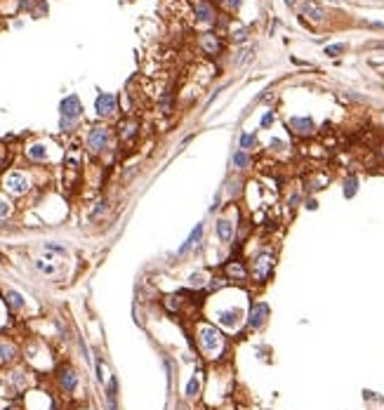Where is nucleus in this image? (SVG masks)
<instances>
[{
  "mask_svg": "<svg viewBox=\"0 0 384 410\" xmlns=\"http://www.w3.org/2000/svg\"><path fill=\"white\" fill-rule=\"evenodd\" d=\"M196 339H198L200 351H203V354H208V356H215L217 351L222 349V344H224V335L219 333L215 325H208V323L198 325V330H196Z\"/></svg>",
  "mask_w": 384,
  "mask_h": 410,
  "instance_id": "obj_1",
  "label": "nucleus"
},
{
  "mask_svg": "<svg viewBox=\"0 0 384 410\" xmlns=\"http://www.w3.org/2000/svg\"><path fill=\"white\" fill-rule=\"evenodd\" d=\"M274 267H276V259L271 257L269 252H262L250 262V276L255 283H266L274 273Z\"/></svg>",
  "mask_w": 384,
  "mask_h": 410,
  "instance_id": "obj_2",
  "label": "nucleus"
},
{
  "mask_svg": "<svg viewBox=\"0 0 384 410\" xmlns=\"http://www.w3.org/2000/svg\"><path fill=\"white\" fill-rule=\"evenodd\" d=\"M2 186H5L12 196H24V194L31 189V182H29V177H26L24 172L12 170V172H7V175L2 177Z\"/></svg>",
  "mask_w": 384,
  "mask_h": 410,
  "instance_id": "obj_3",
  "label": "nucleus"
},
{
  "mask_svg": "<svg viewBox=\"0 0 384 410\" xmlns=\"http://www.w3.org/2000/svg\"><path fill=\"white\" fill-rule=\"evenodd\" d=\"M243 311L238 309V306H231V309H219L215 314V321L222 325V328H227V330H236L241 323H243Z\"/></svg>",
  "mask_w": 384,
  "mask_h": 410,
  "instance_id": "obj_4",
  "label": "nucleus"
},
{
  "mask_svg": "<svg viewBox=\"0 0 384 410\" xmlns=\"http://www.w3.org/2000/svg\"><path fill=\"white\" fill-rule=\"evenodd\" d=\"M290 125V132L297 137H314L316 135V123L311 121L309 116H295L288 121Z\"/></svg>",
  "mask_w": 384,
  "mask_h": 410,
  "instance_id": "obj_5",
  "label": "nucleus"
},
{
  "mask_svg": "<svg viewBox=\"0 0 384 410\" xmlns=\"http://www.w3.org/2000/svg\"><path fill=\"white\" fill-rule=\"evenodd\" d=\"M203 233H205V222H198L196 227H193V231L189 233V238H186L184 243L179 245V250H177V257H186L193 248H198L200 241H203Z\"/></svg>",
  "mask_w": 384,
  "mask_h": 410,
  "instance_id": "obj_6",
  "label": "nucleus"
},
{
  "mask_svg": "<svg viewBox=\"0 0 384 410\" xmlns=\"http://www.w3.org/2000/svg\"><path fill=\"white\" fill-rule=\"evenodd\" d=\"M108 137H111V132H108L106 127H92L90 135H87V146H90V151L92 153L104 151V149L108 146Z\"/></svg>",
  "mask_w": 384,
  "mask_h": 410,
  "instance_id": "obj_7",
  "label": "nucleus"
},
{
  "mask_svg": "<svg viewBox=\"0 0 384 410\" xmlns=\"http://www.w3.org/2000/svg\"><path fill=\"white\" fill-rule=\"evenodd\" d=\"M59 111H62V118H66V121H78V118H80V113H83L80 99H78L76 94L64 97L62 104H59Z\"/></svg>",
  "mask_w": 384,
  "mask_h": 410,
  "instance_id": "obj_8",
  "label": "nucleus"
},
{
  "mask_svg": "<svg viewBox=\"0 0 384 410\" xmlns=\"http://www.w3.org/2000/svg\"><path fill=\"white\" fill-rule=\"evenodd\" d=\"M266 319H269V306L264 302H257L252 306L250 316H247V328H250V330H260L262 325L266 323Z\"/></svg>",
  "mask_w": 384,
  "mask_h": 410,
  "instance_id": "obj_9",
  "label": "nucleus"
},
{
  "mask_svg": "<svg viewBox=\"0 0 384 410\" xmlns=\"http://www.w3.org/2000/svg\"><path fill=\"white\" fill-rule=\"evenodd\" d=\"M215 233L217 238H219V243H231L233 241V236H236V227H233V222H231L229 217H219L215 224Z\"/></svg>",
  "mask_w": 384,
  "mask_h": 410,
  "instance_id": "obj_10",
  "label": "nucleus"
},
{
  "mask_svg": "<svg viewBox=\"0 0 384 410\" xmlns=\"http://www.w3.org/2000/svg\"><path fill=\"white\" fill-rule=\"evenodd\" d=\"M224 276H227V281L245 283L247 276H250V271L243 267V262H227V267H224Z\"/></svg>",
  "mask_w": 384,
  "mask_h": 410,
  "instance_id": "obj_11",
  "label": "nucleus"
},
{
  "mask_svg": "<svg viewBox=\"0 0 384 410\" xmlns=\"http://www.w3.org/2000/svg\"><path fill=\"white\" fill-rule=\"evenodd\" d=\"M94 108H97L99 116H111V113H116V97L102 92V94L97 97V102H94Z\"/></svg>",
  "mask_w": 384,
  "mask_h": 410,
  "instance_id": "obj_12",
  "label": "nucleus"
},
{
  "mask_svg": "<svg viewBox=\"0 0 384 410\" xmlns=\"http://www.w3.org/2000/svg\"><path fill=\"white\" fill-rule=\"evenodd\" d=\"M231 165L236 172H247L250 165H252V158H250V153L243 151V149H236L233 156H231Z\"/></svg>",
  "mask_w": 384,
  "mask_h": 410,
  "instance_id": "obj_13",
  "label": "nucleus"
},
{
  "mask_svg": "<svg viewBox=\"0 0 384 410\" xmlns=\"http://www.w3.org/2000/svg\"><path fill=\"white\" fill-rule=\"evenodd\" d=\"M302 15L311 19V21H323L325 19V12H323V7L318 2H314V0H307L304 5H302Z\"/></svg>",
  "mask_w": 384,
  "mask_h": 410,
  "instance_id": "obj_14",
  "label": "nucleus"
},
{
  "mask_svg": "<svg viewBox=\"0 0 384 410\" xmlns=\"http://www.w3.org/2000/svg\"><path fill=\"white\" fill-rule=\"evenodd\" d=\"M26 156H29V160H33V163H45L47 158H50V151H47L45 144H31V146L26 149Z\"/></svg>",
  "mask_w": 384,
  "mask_h": 410,
  "instance_id": "obj_15",
  "label": "nucleus"
},
{
  "mask_svg": "<svg viewBox=\"0 0 384 410\" xmlns=\"http://www.w3.org/2000/svg\"><path fill=\"white\" fill-rule=\"evenodd\" d=\"M59 382H62V389L66 394H73L78 387V375L73 370H62V375H59Z\"/></svg>",
  "mask_w": 384,
  "mask_h": 410,
  "instance_id": "obj_16",
  "label": "nucleus"
},
{
  "mask_svg": "<svg viewBox=\"0 0 384 410\" xmlns=\"http://www.w3.org/2000/svg\"><path fill=\"white\" fill-rule=\"evenodd\" d=\"M208 281H210L208 273L198 269V271H193L189 278H186V285H189L191 290H200V288H208Z\"/></svg>",
  "mask_w": 384,
  "mask_h": 410,
  "instance_id": "obj_17",
  "label": "nucleus"
},
{
  "mask_svg": "<svg viewBox=\"0 0 384 410\" xmlns=\"http://www.w3.org/2000/svg\"><path fill=\"white\" fill-rule=\"evenodd\" d=\"M196 15H198V19H200V21H205V24L215 21V10H212V5H210V2H205V0H200V2H198Z\"/></svg>",
  "mask_w": 384,
  "mask_h": 410,
  "instance_id": "obj_18",
  "label": "nucleus"
},
{
  "mask_svg": "<svg viewBox=\"0 0 384 410\" xmlns=\"http://www.w3.org/2000/svg\"><path fill=\"white\" fill-rule=\"evenodd\" d=\"M200 47H203L208 54H217V52H219V40H217V36H212V33L200 36Z\"/></svg>",
  "mask_w": 384,
  "mask_h": 410,
  "instance_id": "obj_19",
  "label": "nucleus"
},
{
  "mask_svg": "<svg viewBox=\"0 0 384 410\" xmlns=\"http://www.w3.org/2000/svg\"><path fill=\"white\" fill-rule=\"evenodd\" d=\"M17 358V347L10 342H0V363H12Z\"/></svg>",
  "mask_w": 384,
  "mask_h": 410,
  "instance_id": "obj_20",
  "label": "nucleus"
},
{
  "mask_svg": "<svg viewBox=\"0 0 384 410\" xmlns=\"http://www.w3.org/2000/svg\"><path fill=\"white\" fill-rule=\"evenodd\" d=\"M238 149H243V151L257 149V135H252V132H241V137H238Z\"/></svg>",
  "mask_w": 384,
  "mask_h": 410,
  "instance_id": "obj_21",
  "label": "nucleus"
},
{
  "mask_svg": "<svg viewBox=\"0 0 384 410\" xmlns=\"http://www.w3.org/2000/svg\"><path fill=\"white\" fill-rule=\"evenodd\" d=\"M342 194L344 198H353L358 194V177H347L344 184H342Z\"/></svg>",
  "mask_w": 384,
  "mask_h": 410,
  "instance_id": "obj_22",
  "label": "nucleus"
},
{
  "mask_svg": "<svg viewBox=\"0 0 384 410\" xmlns=\"http://www.w3.org/2000/svg\"><path fill=\"white\" fill-rule=\"evenodd\" d=\"M163 304H165V309H168V311H172V314H175V311H179V309H182V304H184V300H182V292H179V295H168V297L163 300Z\"/></svg>",
  "mask_w": 384,
  "mask_h": 410,
  "instance_id": "obj_23",
  "label": "nucleus"
},
{
  "mask_svg": "<svg viewBox=\"0 0 384 410\" xmlns=\"http://www.w3.org/2000/svg\"><path fill=\"white\" fill-rule=\"evenodd\" d=\"M5 300H7V304H10L12 309H21V306H24V297H21L17 290H7V292H5Z\"/></svg>",
  "mask_w": 384,
  "mask_h": 410,
  "instance_id": "obj_24",
  "label": "nucleus"
},
{
  "mask_svg": "<svg viewBox=\"0 0 384 410\" xmlns=\"http://www.w3.org/2000/svg\"><path fill=\"white\" fill-rule=\"evenodd\" d=\"M198 392H200V380H198V375H193V377L189 380V384H186V396H189V398H196Z\"/></svg>",
  "mask_w": 384,
  "mask_h": 410,
  "instance_id": "obj_25",
  "label": "nucleus"
},
{
  "mask_svg": "<svg viewBox=\"0 0 384 410\" xmlns=\"http://www.w3.org/2000/svg\"><path fill=\"white\" fill-rule=\"evenodd\" d=\"M35 269H38V271H43V273H47V276L57 273V267H54V264H47L45 259H35Z\"/></svg>",
  "mask_w": 384,
  "mask_h": 410,
  "instance_id": "obj_26",
  "label": "nucleus"
},
{
  "mask_svg": "<svg viewBox=\"0 0 384 410\" xmlns=\"http://www.w3.org/2000/svg\"><path fill=\"white\" fill-rule=\"evenodd\" d=\"M224 285H227V276H212V278L208 281V290H210V292L217 288H224Z\"/></svg>",
  "mask_w": 384,
  "mask_h": 410,
  "instance_id": "obj_27",
  "label": "nucleus"
},
{
  "mask_svg": "<svg viewBox=\"0 0 384 410\" xmlns=\"http://www.w3.org/2000/svg\"><path fill=\"white\" fill-rule=\"evenodd\" d=\"M241 189H243V179L236 177V179H231L229 182V189H227V191H229L231 198H236V194H241Z\"/></svg>",
  "mask_w": 384,
  "mask_h": 410,
  "instance_id": "obj_28",
  "label": "nucleus"
},
{
  "mask_svg": "<svg viewBox=\"0 0 384 410\" xmlns=\"http://www.w3.org/2000/svg\"><path fill=\"white\" fill-rule=\"evenodd\" d=\"M285 149H288V144H285L283 139H271V142H269V151L280 153V151H285Z\"/></svg>",
  "mask_w": 384,
  "mask_h": 410,
  "instance_id": "obj_29",
  "label": "nucleus"
},
{
  "mask_svg": "<svg viewBox=\"0 0 384 410\" xmlns=\"http://www.w3.org/2000/svg\"><path fill=\"white\" fill-rule=\"evenodd\" d=\"M135 130H137V123H123V125H121V135L123 137H127V139H130V137L135 135Z\"/></svg>",
  "mask_w": 384,
  "mask_h": 410,
  "instance_id": "obj_30",
  "label": "nucleus"
},
{
  "mask_svg": "<svg viewBox=\"0 0 384 410\" xmlns=\"http://www.w3.org/2000/svg\"><path fill=\"white\" fill-rule=\"evenodd\" d=\"M347 50V45H342V43H337V45H328L325 47V54L328 57H337V54H342Z\"/></svg>",
  "mask_w": 384,
  "mask_h": 410,
  "instance_id": "obj_31",
  "label": "nucleus"
},
{
  "mask_svg": "<svg viewBox=\"0 0 384 410\" xmlns=\"http://www.w3.org/2000/svg\"><path fill=\"white\" fill-rule=\"evenodd\" d=\"M10 213H12V205H10V200L0 198V219H2V217H7Z\"/></svg>",
  "mask_w": 384,
  "mask_h": 410,
  "instance_id": "obj_32",
  "label": "nucleus"
},
{
  "mask_svg": "<svg viewBox=\"0 0 384 410\" xmlns=\"http://www.w3.org/2000/svg\"><path fill=\"white\" fill-rule=\"evenodd\" d=\"M231 38H233L236 43H243V40L247 38V31L243 29V26H241V29H236V31H233V36H231Z\"/></svg>",
  "mask_w": 384,
  "mask_h": 410,
  "instance_id": "obj_33",
  "label": "nucleus"
},
{
  "mask_svg": "<svg viewBox=\"0 0 384 410\" xmlns=\"http://www.w3.org/2000/svg\"><path fill=\"white\" fill-rule=\"evenodd\" d=\"M45 250H52V252H59V255H66V248L57 243H45Z\"/></svg>",
  "mask_w": 384,
  "mask_h": 410,
  "instance_id": "obj_34",
  "label": "nucleus"
},
{
  "mask_svg": "<svg viewBox=\"0 0 384 410\" xmlns=\"http://www.w3.org/2000/svg\"><path fill=\"white\" fill-rule=\"evenodd\" d=\"M59 127H62L64 132H69V130L76 127V121H66V118H62V121H59Z\"/></svg>",
  "mask_w": 384,
  "mask_h": 410,
  "instance_id": "obj_35",
  "label": "nucleus"
},
{
  "mask_svg": "<svg viewBox=\"0 0 384 410\" xmlns=\"http://www.w3.org/2000/svg\"><path fill=\"white\" fill-rule=\"evenodd\" d=\"M274 123V111H269V113H264V118H262V127H269Z\"/></svg>",
  "mask_w": 384,
  "mask_h": 410,
  "instance_id": "obj_36",
  "label": "nucleus"
},
{
  "mask_svg": "<svg viewBox=\"0 0 384 410\" xmlns=\"http://www.w3.org/2000/svg\"><path fill=\"white\" fill-rule=\"evenodd\" d=\"M104 210H106V203L102 200V203H97V208L92 210V217H97V214H99V213H104Z\"/></svg>",
  "mask_w": 384,
  "mask_h": 410,
  "instance_id": "obj_37",
  "label": "nucleus"
},
{
  "mask_svg": "<svg viewBox=\"0 0 384 410\" xmlns=\"http://www.w3.org/2000/svg\"><path fill=\"white\" fill-rule=\"evenodd\" d=\"M219 205H222V194H217V196H215V203L210 205V213H215V210L219 208Z\"/></svg>",
  "mask_w": 384,
  "mask_h": 410,
  "instance_id": "obj_38",
  "label": "nucleus"
},
{
  "mask_svg": "<svg viewBox=\"0 0 384 410\" xmlns=\"http://www.w3.org/2000/svg\"><path fill=\"white\" fill-rule=\"evenodd\" d=\"M97 377H99V382H104V365H102V361H97Z\"/></svg>",
  "mask_w": 384,
  "mask_h": 410,
  "instance_id": "obj_39",
  "label": "nucleus"
},
{
  "mask_svg": "<svg viewBox=\"0 0 384 410\" xmlns=\"http://www.w3.org/2000/svg\"><path fill=\"white\" fill-rule=\"evenodd\" d=\"M227 5H229L231 10H238V7H241V0H227Z\"/></svg>",
  "mask_w": 384,
  "mask_h": 410,
  "instance_id": "obj_40",
  "label": "nucleus"
},
{
  "mask_svg": "<svg viewBox=\"0 0 384 410\" xmlns=\"http://www.w3.org/2000/svg\"><path fill=\"white\" fill-rule=\"evenodd\" d=\"M307 210H316V200H307Z\"/></svg>",
  "mask_w": 384,
  "mask_h": 410,
  "instance_id": "obj_41",
  "label": "nucleus"
},
{
  "mask_svg": "<svg viewBox=\"0 0 384 410\" xmlns=\"http://www.w3.org/2000/svg\"><path fill=\"white\" fill-rule=\"evenodd\" d=\"M285 5H288V7H295V5H297V0H285Z\"/></svg>",
  "mask_w": 384,
  "mask_h": 410,
  "instance_id": "obj_42",
  "label": "nucleus"
},
{
  "mask_svg": "<svg viewBox=\"0 0 384 410\" xmlns=\"http://www.w3.org/2000/svg\"><path fill=\"white\" fill-rule=\"evenodd\" d=\"M380 156H382V158H384V144H382V146H380Z\"/></svg>",
  "mask_w": 384,
  "mask_h": 410,
  "instance_id": "obj_43",
  "label": "nucleus"
},
{
  "mask_svg": "<svg viewBox=\"0 0 384 410\" xmlns=\"http://www.w3.org/2000/svg\"><path fill=\"white\" fill-rule=\"evenodd\" d=\"M177 410H186V408H182V406H179V408H177Z\"/></svg>",
  "mask_w": 384,
  "mask_h": 410,
  "instance_id": "obj_44",
  "label": "nucleus"
},
{
  "mask_svg": "<svg viewBox=\"0 0 384 410\" xmlns=\"http://www.w3.org/2000/svg\"><path fill=\"white\" fill-rule=\"evenodd\" d=\"M196 410H203V408H196Z\"/></svg>",
  "mask_w": 384,
  "mask_h": 410,
  "instance_id": "obj_45",
  "label": "nucleus"
}]
</instances>
